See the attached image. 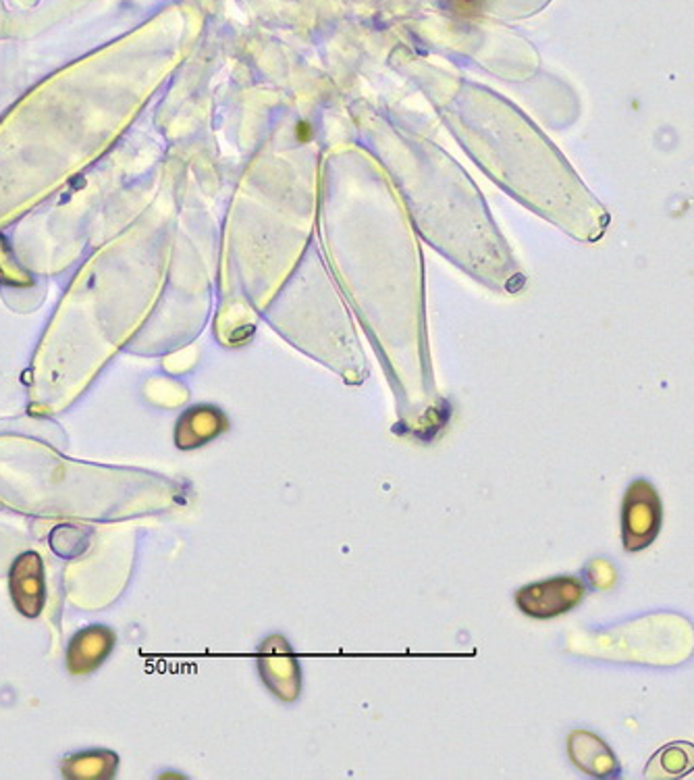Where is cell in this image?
I'll return each instance as SVG.
<instances>
[{
    "label": "cell",
    "mask_w": 694,
    "mask_h": 780,
    "mask_svg": "<svg viewBox=\"0 0 694 780\" xmlns=\"http://www.w3.org/2000/svg\"><path fill=\"white\" fill-rule=\"evenodd\" d=\"M117 770V756L110 752H87L64 761L69 779H108Z\"/></svg>",
    "instance_id": "8"
},
{
    "label": "cell",
    "mask_w": 694,
    "mask_h": 780,
    "mask_svg": "<svg viewBox=\"0 0 694 780\" xmlns=\"http://www.w3.org/2000/svg\"><path fill=\"white\" fill-rule=\"evenodd\" d=\"M663 507L651 481H634L622 507V542L626 551H640L651 546L661 531Z\"/></svg>",
    "instance_id": "1"
},
{
    "label": "cell",
    "mask_w": 694,
    "mask_h": 780,
    "mask_svg": "<svg viewBox=\"0 0 694 780\" xmlns=\"http://www.w3.org/2000/svg\"><path fill=\"white\" fill-rule=\"evenodd\" d=\"M568 756L574 766L590 777L608 779L620 775V764L610 745L589 731H574L568 737Z\"/></svg>",
    "instance_id": "6"
},
{
    "label": "cell",
    "mask_w": 694,
    "mask_h": 780,
    "mask_svg": "<svg viewBox=\"0 0 694 780\" xmlns=\"http://www.w3.org/2000/svg\"><path fill=\"white\" fill-rule=\"evenodd\" d=\"M297 138L302 140V142H306L308 138H310V133H313V129H310V126L308 124H302V126L297 127Z\"/></svg>",
    "instance_id": "11"
},
{
    "label": "cell",
    "mask_w": 694,
    "mask_h": 780,
    "mask_svg": "<svg viewBox=\"0 0 694 780\" xmlns=\"http://www.w3.org/2000/svg\"><path fill=\"white\" fill-rule=\"evenodd\" d=\"M11 597L15 608L25 618L40 616L46 599L44 587L43 558L36 551H23L22 556L11 567Z\"/></svg>",
    "instance_id": "4"
},
{
    "label": "cell",
    "mask_w": 694,
    "mask_h": 780,
    "mask_svg": "<svg viewBox=\"0 0 694 780\" xmlns=\"http://www.w3.org/2000/svg\"><path fill=\"white\" fill-rule=\"evenodd\" d=\"M227 429H230V419L221 408L211 404L191 406L177 421L175 445L186 452L198 450L212 440L221 438Z\"/></svg>",
    "instance_id": "5"
},
{
    "label": "cell",
    "mask_w": 694,
    "mask_h": 780,
    "mask_svg": "<svg viewBox=\"0 0 694 780\" xmlns=\"http://www.w3.org/2000/svg\"><path fill=\"white\" fill-rule=\"evenodd\" d=\"M486 0H445V7L460 18H474L484 9Z\"/></svg>",
    "instance_id": "10"
},
{
    "label": "cell",
    "mask_w": 694,
    "mask_h": 780,
    "mask_svg": "<svg viewBox=\"0 0 694 780\" xmlns=\"http://www.w3.org/2000/svg\"><path fill=\"white\" fill-rule=\"evenodd\" d=\"M587 585L578 577H553L516 591V606L530 618H557L580 606Z\"/></svg>",
    "instance_id": "2"
},
{
    "label": "cell",
    "mask_w": 694,
    "mask_h": 780,
    "mask_svg": "<svg viewBox=\"0 0 694 780\" xmlns=\"http://www.w3.org/2000/svg\"><path fill=\"white\" fill-rule=\"evenodd\" d=\"M115 648V635L106 627H90L75 635L67 650V666L73 675L96 671Z\"/></svg>",
    "instance_id": "7"
},
{
    "label": "cell",
    "mask_w": 694,
    "mask_h": 780,
    "mask_svg": "<svg viewBox=\"0 0 694 780\" xmlns=\"http://www.w3.org/2000/svg\"><path fill=\"white\" fill-rule=\"evenodd\" d=\"M258 666L267 687L279 699L294 701L299 696V664L283 637L273 635L260 645Z\"/></svg>",
    "instance_id": "3"
},
{
    "label": "cell",
    "mask_w": 694,
    "mask_h": 780,
    "mask_svg": "<svg viewBox=\"0 0 694 780\" xmlns=\"http://www.w3.org/2000/svg\"><path fill=\"white\" fill-rule=\"evenodd\" d=\"M652 764H659L663 777H682L694 768V747L691 745H670L666 747Z\"/></svg>",
    "instance_id": "9"
}]
</instances>
